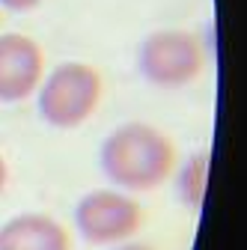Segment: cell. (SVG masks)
<instances>
[{"instance_id":"cell-1","label":"cell","mask_w":247,"mask_h":250,"mask_svg":"<svg viewBox=\"0 0 247 250\" xmlns=\"http://www.w3.org/2000/svg\"><path fill=\"white\" fill-rule=\"evenodd\" d=\"M99 164L122 191H155L176 170V143L155 125L125 122L104 137Z\"/></svg>"},{"instance_id":"cell-2","label":"cell","mask_w":247,"mask_h":250,"mask_svg":"<svg viewBox=\"0 0 247 250\" xmlns=\"http://www.w3.org/2000/svg\"><path fill=\"white\" fill-rule=\"evenodd\" d=\"M39 116L51 128H78L96 113L104 96V78L96 66L81 60H69L51 69L39 83Z\"/></svg>"},{"instance_id":"cell-3","label":"cell","mask_w":247,"mask_h":250,"mask_svg":"<svg viewBox=\"0 0 247 250\" xmlns=\"http://www.w3.org/2000/svg\"><path fill=\"white\" fill-rule=\"evenodd\" d=\"M206 69L203 45L188 30H155L137 48V72L158 89H182Z\"/></svg>"},{"instance_id":"cell-4","label":"cell","mask_w":247,"mask_h":250,"mask_svg":"<svg viewBox=\"0 0 247 250\" xmlns=\"http://www.w3.org/2000/svg\"><path fill=\"white\" fill-rule=\"evenodd\" d=\"M143 227V208L134 197L113 191V188H96L78 200L75 206V229L83 241L96 247L125 244Z\"/></svg>"},{"instance_id":"cell-5","label":"cell","mask_w":247,"mask_h":250,"mask_svg":"<svg viewBox=\"0 0 247 250\" xmlns=\"http://www.w3.org/2000/svg\"><path fill=\"white\" fill-rule=\"evenodd\" d=\"M45 54L24 33H0V102L18 104L39 89Z\"/></svg>"},{"instance_id":"cell-6","label":"cell","mask_w":247,"mask_h":250,"mask_svg":"<svg viewBox=\"0 0 247 250\" xmlns=\"http://www.w3.org/2000/svg\"><path fill=\"white\" fill-rule=\"evenodd\" d=\"M0 250H72V235L57 217L24 211L0 227Z\"/></svg>"},{"instance_id":"cell-7","label":"cell","mask_w":247,"mask_h":250,"mask_svg":"<svg viewBox=\"0 0 247 250\" xmlns=\"http://www.w3.org/2000/svg\"><path fill=\"white\" fill-rule=\"evenodd\" d=\"M208 152L200 149L194 152L188 161H185L182 173H179V194L185 200L188 208H200L203 206V197H206V185H208Z\"/></svg>"},{"instance_id":"cell-8","label":"cell","mask_w":247,"mask_h":250,"mask_svg":"<svg viewBox=\"0 0 247 250\" xmlns=\"http://www.w3.org/2000/svg\"><path fill=\"white\" fill-rule=\"evenodd\" d=\"M42 0H0V9H6V12H30Z\"/></svg>"},{"instance_id":"cell-9","label":"cell","mask_w":247,"mask_h":250,"mask_svg":"<svg viewBox=\"0 0 247 250\" xmlns=\"http://www.w3.org/2000/svg\"><path fill=\"white\" fill-rule=\"evenodd\" d=\"M6 176H9V170H6V161H3V155H0V191L6 188Z\"/></svg>"},{"instance_id":"cell-10","label":"cell","mask_w":247,"mask_h":250,"mask_svg":"<svg viewBox=\"0 0 247 250\" xmlns=\"http://www.w3.org/2000/svg\"><path fill=\"white\" fill-rule=\"evenodd\" d=\"M113 250H152L149 244H116Z\"/></svg>"}]
</instances>
